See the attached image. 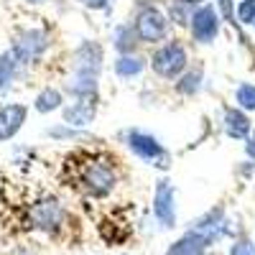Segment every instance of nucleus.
I'll return each mask as SVG.
<instances>
[{
    "instance_id": "28",
    "label": "nucleus",
    "mask_w": 255,
    "mask_h": 255,
    "mask_svg": "<svg viewBox=\"0 0 255 255\" xmlns=\"http://www.w3.org/2000/svg\"><path fill=\"white\" fill-rule=\"evenodd\" d=\"M204 255H217V253H212V250H207V253H204Z\"/></svg>"
},
{
    "instance_id": "21",
    "label": "nucleus",
    "mask_w": 255,
    "mask_h": 255,
    "mask_svg": "<svg viewBox=\"0 0 255 255\" xmlns=\"http://www.w3.org/2000/svg\"><path fill=\"white\" fill-rule=\"evenodd\" d=\"M227 255H255V240H250L248 235H238L230 243Z\"/></svg>"
},
{
    "instance_id": "11",
    "label": "nucleus",
    "mask_w": 255,
    "mask_h": 255,
    "mask_svg": "<svg viewBox=\"0 0 255 255\" xmlns=\"http://www.w3.org/2000/svg\"><path fill=\"white\" fill-rule=\"evenodd\" d=\"M212 248V240L204 235V232L189 227L181 238H176L171 245L166 248L163 255H204Z\"/></svg>"
},
{
    "instance_id": "20",
    "label": "nucleus",
    "mask_w": 255,
    "mask_h": 255,
    "mask_svg": "<svg viewBox=\"0 0 255 255\" xmlns=\"http://www.w3.org/2000/svg\"><path fill=\"white\" fill-rule=\"evenodd\" d=\"M191 5H186L184 0H174L168 5V20H174L176 26H189V18H191Z\"/></svg>"
},
{
    "instance_id": "18",
    "label": "nucleus",
    "mask_w": 255,
    "mask_h": 255,
    "mask_svg": "<svg viewBox=\"0 0 255 255\" xmlns=\"http://www.w3.org/2000/svg\"><path fill=\"white\" fill-rule=\"evenodd\" d=\"M140 44L138 36H135V28L133 26H118L115 28V36H113V46L118 51V56H125V54H133L135 46Z\"/></svg>"
},
{
    "instance_id": "7",
    "label": "nucleus",
    "mask_w": 255,
    "mask_h": 255,
    "mask_svg": "<svg viewBox=\"0 0 255 255\" xmlns=\"http://www.w3.org/2000/svg\"><path fill=\"white\" fill-rule=\"evenodd\" d=\"M153 217L158 222L161 230H174L176 227V186L171 179L161 176L156 181V191H153Z\"/></svg>"
},
{
    "instance_id": "4",
    "label": "nucleus",
    "mask_w": 255,
    "mask_h": 255,
    "mask_svg": "<svg viewBox=\"0 0 255 255\" xmlns=\"http://www.w3.org/2000/svg\"><path fill=\"white\" fill-rule=\"evenodd\" d=\"M125 143L130 148V153L135 158H140L143 163H151L158 168H168V161H171V153L161 145V140L156 135H151L148 130H140V128H130L125 133Z\"/></svg>"
},
{
    "instance_id": "14",
    "label": "nucleus",
    "mask_w": 255,
    "mask_h": 255,
    "mask_svg": "<svg viewBox=\"0 0 255 255\" xmlns=\"http://www.w3.org/2000/svg\"><path fill=\"white\" fill-rule=\"evenodd\" d=\"M202 82H204V67H202V64H194V67H189V69L179 77L176 90H179V95L191 97V95H197V92L202 90Z\"/></svg>"
},
{
    "instance_id": "3",
    "label": "nucleus",
    "mask_w": 255,
    "mask_h": 255,
    "mask_svg": "<svg viewBox=\"0 0 255 255\" xmlns=\"http://www.w3.org/2000/svg\"><path fill=\"white\" fill-rule=\"evenodd\" d=\"M151 69L161 79H179L189 69V54L181 41H176V38L163 41L151 56Z\"/></svg>"
},
{
    "instance_id": "10",
    "label": "nucleus",
    "mask_w": 255,
    "mask_h": 255,
    "mask_svg": "<svg viewBox=\"0 0 255 255\" xmlns=\"http://www.w3.org/2000/svg\"><path fill=\"white\" fill-rule=\"evenodd\" d=\"M28 120V108L23 102H8L0 108V143H8L13 140L20 128L26 125Z\"/></svg>"
},
{
    "instance_id": "5",
    "label": "nucleus",
    "mask_w": 255,
    "mask_h": 255,
    "mask_svg": "<svg viewBox=\"0 0 255 255\" xmlns=\"http://www.w3.org/2000/svg\"><path fill=\"white\" fill-rule=\"evenodd\" d=\"M49 49V33L44 28H23L15 38L10 51L15 54L20 67H28V64H36L41 56Z\"/></svg>"
},
{
    "instance_id": "29",
    "label": "nucleus",
    "mask_w": 255,
    "mask_h": 255,
    "mask_svg": "<svg viewBox=\"0 0 255 255\" xmlns=\"http://www.w3.org/2000/svg\"><path fill=\"white\" fill-rule=\"evenodd\" d=\"M253 26H255V23H253Z\"/></svg>"
},
{
    "instance_id": "13",
    "label": "nucleus",
    "mask_w": 255,
    "mask_h": 255,
    "mask_svg": "<svg viewBox=\"0 0 255 255\" xmlns=\"http://www.w3.org/2000/svg\"><path fill=\"white\" fill-rule=\"evenodd\" d=\"M95 115H97V110H95L92 100H77L61 110L64 125H69V128H87L95 120Z\"/></svg>"
},
{
    "instance_id": "24",
    "label": "nucleus",
    "mask_w": 255,
    "mask_h": 255,
    "mask_svg": "<svg viewBox=\"0 0 255 255\" xmlns=\"http://www.w3.org/2000/svg\"><path fill=\"white\" fill-rule=\"evenodd\" d=\"M49 135L51 138H79L82 133L77 130V128H69V125H56V128H49Z\"/></svg>"
},
{
    "instance_id": "19",
    "label": "nucleus",
    "mask_w": 255,
    "mask_h": 255,
    "mask_svg": "<svg viewBox=\"0 0 255 255\" xmlns=\"http://www.w3.org/2000/svg\"><path fill=\"white\" fill-rule=\"evenodd\" d=\"M235 102L238 108L245 113H255V84L253 82H243L235 90Z\"/></svg>"
},
{
    "instance_id": "15",
    "label": "nucleus",
    "mask_w": 255,
    "mask_h": 255,
    "mask_svg": "<svg viewBox=\"0 0 255 255\" xmlns=\"http://www.w3.org/2000/svg\"><path fill=\"white\" fill-rule=\"evenodd\" d=\"M61 105H64V95L56 87H44V90L36 95V100H33V108L41 115H49V113L61 110Z\"/></svg>"
},
{
    "instance_id": "27",
    "label": "nucleus",
    "mask_w": 255,
    "mask_h": 255,
    "mask_svg": "<svg viewBox=\"0 0 255 255\" xmlns=\"http://www.w3.org/2000/svg\"><path fill=\"white\" fill-rule=\"evenodd\" d=\"M184 3H186V5H194V8H199V5H204V3H207V0H184Z\"/></svg>"
},
{
    "instance_id": "23",
    "label": "nucleus",
    "mask_w": 255,
    "mask_h": 255,
    "mask_svg": "<svg viewBox=\"0 0 255 255\" xmlns=\"http://www.w3.org/2000/svg\"><path fill=\"white\" fill-rule=\"evenodd\" d=\"M217 8H220V15H222V20H227V23H238V15H235V3L232 0H217Z\"/></svg>"
},
{
    "instance_id": "12",
    "label": "nucleus",
    "mask_w": 255,
    "mask_h": 255,
    "mask_svg": "<svg viewBox=\"0 0 255 255\" xmlns=\"http://www.w3.org/2000/svg\"><path fill=\"white\" fill-rule=\"evenodd\" d=\"M222 125H225V133L232 140H245L253 133V123H250L248 113L240 110V108H225L222 110Z\"/></svg>"
},
{
    "instance_id": "8",
    "label": "nucleus",
    "mask_w": 255,
    "mask_h": 255,
    "mask_svg": "<svg viewBox=\"0 0 255 255\" xmlns=\"http://www.w3.org/2000/svg\"><path fill=\"white\" fill-rule=\"evenodd\" d=\"M220 26H222V15L217 13L215 5H199L191 10V18H189V31H191V38L197 44H212L217 36H220Z\"/></svg>"
},
{
    "instance_id": "16",
    "label": "nucleus",
    "mask_w": 255,
    "mask_h": 255,
    "mask_svg": "<svg viewBox=\"0 0 255 255\" xmlns=\"http://www.w3.org/2000/svg\"><path fill=\"white\" fill-rule=\"evenodd\" d=\"M18 69H20V64H18V59L10 49L0 54V92H8L13 87Z\"/></svg>"
},
{
    "instance_id": "22",
    "label": "nucleus",
    "mask_w": 255,
    "mask_h": 255,
    "mask_svg": "<svg viewBox=\"0 0 255 255\" xmlns=\"http://www.w3.org/2000/svg\"><path fill=\"white\" fill-rule=\"evenodd\" d=\"M235 15H238V23H240V26L255 23V0H240Z\"/></svg>"
},
{
    "instance_id": "17",
    "label": "nucleus",
    "mask_w": 255,
    "mask_h": 255,
    "mask_svg": "<svg viewBox=\"0 0 255 255\" xmlns=\"http://www.w3.org/2000/svg\"><path fill=\"white\" fill-rule=\"evenodd\" d=\"M113 69H115V74H118L120 79H133V77L143 74L145 61H143L140 56H135V54H125V56H118V59H115Z\"/></svg>"
},
{
    "instance_id": "1",
    "label": "nucleus",
    "mask_w": 255,
    "mask_h": 255,
    "mask_svg": "<svg viewBox=\"0 0 255 255\" xmlns=\"http://www.w3.org/2000/svg\"><path fill=\"white\" fill-rule=\"evenodd\" d=\"M77 186L92 199H108L118 186V174L105 158H90L79 168Z\"/></svg>"
},
{
    "instance_id": "2",
    "label": "nucleus",
    "mask_w": 255,
    "mask_h": 255,
    "mask_svg": "<svg viewBox=\"0 0 255 255\" xmlns=\"http://www.w3.org/2000/svg\"><path fill=\"white\" fill-rule=\"evenodd\" d=\"M26 222L31 230L36 232H44V235H56V232L64 230L67 225V207L61 204L59 197L46 194L36 202L28 204L26 209Z\"/></svg>"
},
{
    "instance_id": "9",
    "label": "nucleus",
    "mask_w": 255,
    "mask_h": 255,
    "mask_svg": "<svg viewBox=\"0 0 255 255\" xmlns=\"http://www.w3.org/2000/svg\"><path fill=\"white\" fill-rule=\"evenodd\" d=\"M100 69H102V46L97 41H82L74 51V74L97 79Z\"/></svg>"
},
{
    "instance_id": "26",
    "label": "nucleus",
    "mask_w": 255,
    "mask_h": 255,
    "mask_svg": "<svg viewBox=\"0 0 255 255\" xmlns=\"http://www.w3.org/2000/svg\"><path fill=\"white\" fill-rule=\"evenodd\" d=\"M245 156L250 161H255V128H253V133L245 138Z\"/></svg>"
},
{
    "instance_id": "25",
    "label": "nucleus",
    "mask_w": 255,
    "mask_h": 255,
    "mask_svg": "<svg viewBox=\"0 0 255 255\" xmlns=\"http://www.w3.org/2000/svg\"><path fill=\"white\" fill-rule=\"evenodd\" d=\"M79 5H84V8H90V10H105L110 5V0H77Z\"/></svg>"
},
{
    "instance_id": "6",
    "label": "nucleus",
    "mask_w": 255,
    "mask_h": 255,
    "mask_svg": "<svg viewBox=\"0 0 255 255\" xmlns=\"http://www.w3.org/2000/svg\"><path fill=\"white\" fill-rule=\"evenodd\" d=\"M133 28L140 44H163L168 36V15L156 5H148L135 15Z\"/></svg>"
}]
</instances>
